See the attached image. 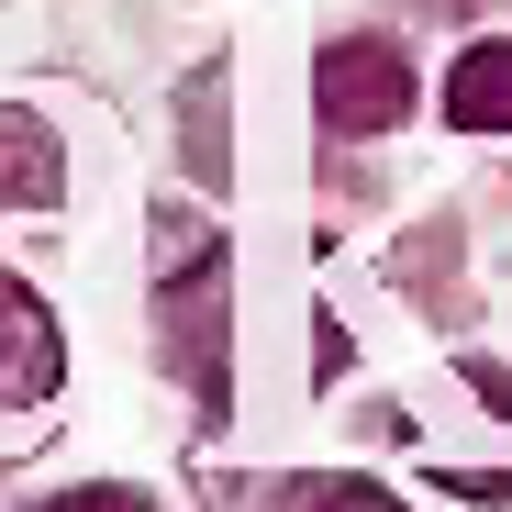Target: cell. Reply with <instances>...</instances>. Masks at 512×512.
<instances>
[{
    "instance_id": "1",
    "label": "cell",
    "mask_w": 512,
    "mask_h": 512,
    "mask_svg": "<svg viewBox=\"0 0 512 512\" xmlns=\"http://www.w3.org/2000/svg\"><path fill=\"white\" fill-rule=\"evenodd\" d=\"M156 301L179 323V379L201 412H223V301H234V268H223V234L167 212L156 223Z\"/></svg>"
},
{
    "instance_id": "2",
    "label": "cell",
    "mask_w": 512,
    "mask_h": 512,
    "mask_svg": "<svg viewBox=\"0 0 512 512\" xmlns=\"http://www.w3.org/2000/svg\"><path fill=\"white\" fill-rule=\"evenodd\" d=\"M312 101H323V134L368 145V134H390V123L412 112V67H401V45L346 34V45H323V67H312Z\"/></svg>"
},
{
    "instance_id": "3",
    "label": "cell",
    "mask_w": 512,
    "mask_h": 512,
    "mask_svg": "<svg viewBox=\"0 0 512 512\" xmlns=\"http://www.w3.org/2000/svg\"><path fill=\"white\" fill-rule=\"evenodd\" d=\"M56 379H67V334H56V312H45L23 279H0V412L56 401Z\"/></svg>"
},
{
    "instance_id": "5",
    "label": "cell",
    "mask_w": 512,
    "mask_h": 512,
    "mask_svg": "<svg viewBox=\"0 0 512 512\" xmlns=\"http://www.w3.org/2000/svg\"><path fill=\"white\" fill-rule=\"evenodd\" d=\"M446 123L457 134H512V45H468L446 67Z\"/></svg>"
},
{
    "instance_id": "4",
    "label": "cell",
    "mask_w": 512,
    "mask_h": 512,
    "mask_svg": "<svg viewBox=\"0 0 512 512\" xmlns=\"http://www.w3.org/2000/svg\"><path fill=\"white\" fill-rule=\"evenodd\" d=\"M67 201V145L34 112H0V212H45Z\"/></svg>"
}]
</instances>
